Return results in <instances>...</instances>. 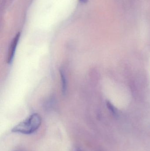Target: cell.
<instances>
[{
	"label": "cell",
	"instance_id": "6da1fadb",
	"mask_svg": "<svg viewBox=\"0 0 150 151\" xmlns=\"http://www.w3.org/2000/svg\"><path fill=\"white\" fill-rule=\"evenodd\" d=\"M41 123L40 116L38 114H33L15 126L11 129V131L15 133L31 134L38 130Z\"/></svg>",
	"mask_w": 150,
	"mask_h": 151
},
{
	"label": "cell",
	"instance_id": "7a4b0ae2",
	"mask_svg": "<svg viewBox=\"0 0 150 151\" xmlns=\"http://www.w3.org/2000/svg\"><path fill=\"white\" fill-rule=\"evenodd\" d=\"M20 38V33L19 32L18 33L11 42L9 47L7 56V62L9 64H11L14 60L17 47L18 45Z\"/></svg>",
	"mask_w": 150,
	"mask_h": 151
},
{
	"label": "cell",
	"instance_id": "3957f363",
	"mask_svg": "<svg viewBox=\"0 0 150 151\" xmlns=\"http://www.w3.org/2000/svg\"><path fill=\"white\" fill-rule=\"evenodd\" d=\"M60 75L61 81L62 91L63 94L65 95L67 92V78L65 73L62 69L60 70Z\"/></svg>",
	"mask_w": 150,
	"mask_h": 151
},
{
	"label": "cell",
	"instance_id": "277c9868",
	"mask_svg": "<svg viewBox=\"0 0 150 151\" xmlns=\"http://www.w3.org/2000/svg\"><path fill=\"white\" fill-rule=\"evenodd\" d=\"M72 151H82L81 149L78 148H75L73 149Z\"/></svg>",
	"mask_w": 150,
	"mask_h": 151
},
{
	"label": "cell",
	"instance_id": "5b68a950",
	"mask_svg": "<svg viewBox=\"0 0 150 151\" xmlns=\"http://www.w3.org/2000/svg\"><path fill=\"white\" fill-rule=\"evenodd\" d=\"M79 1L83 3H86L88 2V0H79Z\"/></svg>",
	"mask_w": 150,
	"mask_h": 151
}]
</instances>
